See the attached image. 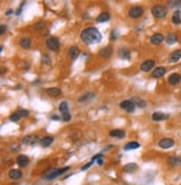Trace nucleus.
I'll return each mask as SVG.
<instances>
[{
  "label": "nucleus",
  "mask_w": 181,
  "mask_h": 185,
  "mask_svg": "<svg viewBox=\"0 0 181 185\" xmlns=\"http://www.w3.org/2000/svg\"><path fill=\"white\" fill-rule=\"evenodd\" d=\"M81 39L84 44L93 45V44L100 43L101 39H102V35L95 27H88L82 31Z\"/></svg>",
  "instance_id": "1"
},
{
  "label": "nucleus",
  "mask_w": 181,
  "mask_h": 185,
  "mask_svg": "<svg viewBox=\"0 0 181 185\" xmlns=\"http://www.w3.org/2000/svg\"><path fill=\"white\" fill-rule=\"evenodd\" d=\"M151 13L153 15V17L154 18H158V19H160V18H163V17H166L167 16V8L163 6H154L152 8V10H151Z\"/></svg>",
  "instance_id": "2"
},
{
  "label": "nucleus",
  "mask_w": 181,
  "mask_h": 185,
  "mask_svg": "<svg viewBox=\"0 0 181 185\" xmlns=\"http://www.w3.org/2000/svg\"><path fill=\"white\" fill-rule=\"evenodd\" d=\"M46 46L47 48L51 51H57L59 49V41L56 37H49L46 40Z\"/></svg>",
  "instance_id": "3"
},
{
  "label": "nucleus",
  "mask_w": 181,
  "mask_h": 185,
  "mask_svg": "<svg viewBox=\"0 0 181 185\" xmlns=\"http://www.w3.org/2000/svg\"><path fill=\"white\" fill-rule=\"evenodd\" d=\"M144 10L142 7L140 6H135V7H132L129 9V16L131 17V18H134V19H137V18H140L142 15H143Z\"/></svg>",
  "instance_id": "4"
},
{
  "label": "nucleus",
  "mask_w": 181,
  "mask_h": 185,
  "mask_svg": "<svg viewBox=\"0 0 181 185\" xmlns=\"http://www.w3.org/2000/svg\"><path fill=\"white\" fill-rule=\"evenodd\" d=\"M120 107L122 109L126 110L127 113H133L134 109H135V103L131 101V99H127V101H124L120 104Z\"/></svg>",
  "instance_id": "5"
},
{
  "label": "nucleus",
  "mask_w": 181,
  "mask_h": 185,
  "mask_svg": "<svg viewBox=\"0 0 181 185\" xmlns=\"http://www.w3.org/2000/svg\"><path fill=\"white\" fill-rule=\"evenodd\" d=\"M154 66H156L154 60L148 59V60H145V61L142 63V65H141V70H142V71H150Z\"/></svg>",
  "instance_id": "6"
},
{
  "label": "nucleus",
  "mask_w": 181,
  "mask_h": 185,
  "mask_svg": "<svg viewBox=\"0 0 181 185\" xmlns=\"http://www.w3.org/2000/svg\"><path fill=\"white\" fill-rule=\"evenodd\" d=\"M175 145V140H171V138H163L159 142V146L161 147V148H170V147H172Z\"/></svg>",
  "instance_id": "7"
},
{
  "label": "nucleus",
  "mask_w": 181,
  "mask_h": 185,
  "mask_svg": "<svg viewBox=\"0 0 181 185\" xmlns=\"http://www.w3.org/2000/svg\"><path fill=\"white\" fill-rule=\"evenodd\" d=\"M16 163L20 167H26V166L29 164V158L26 155H18L17 158H16Z\"/></svg>",
  "instance_id": "8"
},
{
  "label": "nucleus",
  "mask_w": 181,
  "mask_h": 185,
  "mask_svg": "<svg viewBox=\"0 0 181 185\" xmlns=\"http://www.w3.org/2000/svg\"><path fill=\"white\" fill-rule=\"evenodd\" d=\"M150 40H151V44H153V45H160L163 40H164V37H163L162 34H158V32H156V34L151 36Z\"/></svg>",
  "instance_id": "9"
},
{
  "label": "nucleus",
  "mask_w": 181,
  "mask_h": 185,
  "mask_svg": "<svg viewBox=\"0 0 181 185\" xmlns=\"http://www.w3.org/2000/svg\"><path fill=\"white\" fill-rule=\"evenodd\" d=\"M169 118L168 114H163V113H160V112H156L152 115V119L154 121H167Z\"/></svg>",
  "instance_id": "10"
},
{
  "label": "nucleus",
  "mask_w": 181,
  "mask_h": 185,
  "mask_svg": "<svg viewBox=\"0 0 181 185\" xmlns=\"http://www.w3.org/2000/svg\"><path fill=\"white\" fill-rule=\"evenodd\" d=\"M37 142V136L36 135H28L24 137L23 140V144H26V145H32Z\"/></svg>",
  "instance_id": "11"
},
{
  "label": "nucleus",
  "mask_w": 181,
  "mask_h": 185,
  "mask_svg": "<svg viewBox=\"0 0 181 185\" xmlns=\"http://www.w3.org/2000/svg\"><path fill=\"white\" fill-rule=\"evenodd\" d=\"M181 77L179 74H177V73H173V74H171L168 78V82L169 84H171V85H177V84H179L180 82Z\"/></svg>",
  "instance_id": "12"
},
{
  "label": "nucleus",
  "mask_w": 181,
  "mask_h": 185,
  "mask_svg": "<svg viewBox=\"0 0 181 185\" xmlns=\"http://www.w3.org/2000/svg\"><path fill=\"white\" fill-rule=\"evenodd\" d=\"M166 71H167V69H166L164 67H158L156 69L153 70L152 76L154 77V78H160V77H162L163 75H166Z\"/></svg>",
  "instance_id": "13"
},
{
  "label": "nucleus",
  "mask_w": 181,
  "mask_h": 185,
  "mask_svg": "<svg viewBox=\"0 0 181 185\" xmlns=\"http://www.w3.org/2000/svg\"><path fill=\"white\" fill-rule=\"evenodd\" d=\"M54 142V137L53 136H45L40 140V145L43 147H48L50 146V144Z\"/></svg>",
  "instance_id": "14"
},
{
  "label": "nucleus",
  "mask_w": 181,
  "mask_h": 185,
  "mask_svg": "<svg viewBox=\"0 0 181 185\" xmlns=\"http://www.w3.org/2000/svg\"><path fill=\"white\" fill-rule=\"evenodd\" d=\"M68 55L72 59H76V58L78 57V55H80V49H78V47H75V46L70 47L68 50Z\"/></svg>",
  "instance_id": "15"
},
{
  "label": "nucleus",
  "mask_w": 181,
  "mask_h": 185,
  "mask_svg": "<svg viewBox=\"0 0 181 185\" xmlns=\"http://www.w3.org/2000/svg\"><path fill=\"white\" fill-rule=\"evenodd\" d=\"M21 176H23V173L20 170H11L9 172V177L11 179H21Z\"/></svg>",
  "instance_id": "16"
},
{
  "label": "nucleus",
  "mask_w": 181,
  "mask_h": 185,
  "mask_svg": "<svg viewBox=\"0 0 181 185\" xmlns=\"http://www.w3.org/2000/svg\"><path fill=\"white\" fill-rule=\"evenodd\" d=\"M110 136L111 137H118V138H123L125 136V132L122 129H114L110 132Z\"/></svg>",
  "instance_id": "17"
},
{
  "label": "nucleus",
  "mask_w": 181,
  "mask_h": 185,
  "mask_svg": "<svg viewBox=\"0 0 181 185\" xmlns=\"http://www.w3.org/2000/svg\"><path fill=\"white\" fill-rule=\"evenodd\" d=\"M169 164L172 167H175V166L181 165V157H178V156H171L169 158Z\"/></svg>",
  "instance_id": "18"
},
{
  "label": "nucleus",
  "mask_w": 181,
  "mask_h": 185,
  "mask_svg": "<svg viewBox=\"0 0 181 185\" xmlns=\"http://www.w3.org/2000/svg\"><path fill=\"white\" fill-rule=\"evenodd\" d=\"M137 170V164H134V163H130V164H126V165L123 167V171L125 173H133L135 172Z\"/></svg>",
  "instance_id": "19"
},
{
  "label": "nucleus",
  "mask_w": 181,
  "mask_h": 185,
  "mask_svg": "<svg viewBox=\"0 0 181 185\" xmlns=\"http://www.w3.org/2000/svg\"><path fill=\"white\" fill-rule=\"evenodd\" d=\"M46 91H47V94L49 96H51V97H57V96H59L62 94V90L59 89V88H56V87H54V88H48Z\"/></svg>",
  "instance_id": "20"
},
{
  "label": "nucleus",
  "mask_w": 181,
  "mask_h": 185,
  "mask_svg": "<svg viewBox=\"0 0 181 185\" xmlns=\"http://www.w3.org/2000/svg\"><path fill=\"white\" fill-rule=\"evenodd\" d=\"M181 58V50H175L170 55V61L171 63H177Z\"/></svg>",
  "instance_id": "21"
},
{
  "label": "nucleus",
  "mask_w": 181,
  "mask_h": 185,
  "mask_svg": "<svg viewBox=\"0 0 181 185\" xmlns=\"http://www.w3.org/2000/svg\"><path fill=\"white\" fill-rule=\"evenodd\" d=\"M119 56L121 58H123V59H130V58H131V52H130L129 49H126V48H122V49L119 51Z\"/></svg>",
  "instance_id": "22"
},
{
  "label": "nucleus",
  "mask_w": 181,
  "mask_h": 185,
  "mask_svg": "<svg viewBox=\"0 0 181 185\" xmlns=\"http://www.w3.org/2000/svg\"><path fill=\"white\" fill-rule=\"evenodd\" d=\"M108 19H110V15H108V13H101L100 15H99V17L96 18V21L97 22H105V21H108Z\"/></svg>",
  "instance_id": "23"
},
{
  "label": "nucleus",
  "mask_w": 181,
  "mask_h": 185,
  "mask_svg": "<svg viewBox=\"0 0 181 185\" xmlns=\"http://www.w3.org/2000/svg\"><path fill=\"white\" fill-rule=\"evenodd\" d=\"M177 40H178V37H177L175 34H169L167 36V39H166L168 45H173L175 43H177Z\"/></svg>",
  "instance_id": "24"
},
{
  "label": "nucleus",
  "mask_w": 181,
  "mask_h": 185,
  "mask_svg": "<svg viewBox=\"0 0 181 185\" xmlns=\"http://www.w3.org/2000/svg\"><path fill=\"white\" fill-rule=\"evenodd\" d=\"M139 147H140V144L137 142H130L124 146V149L125 151H130V149H137Z\"/></svg>",
  "instance_id": "25"
},
{
  "label": "nucleus",
  "mask_w": 181,
  "mask_h": 185,
  "mask_svg": "<svg viewBox=\"0 0 181 185\" xmlns=\"http://www.w3.org/2000/svg\"><path fill=\"white\" fill-rule=\"evenodd\" d=\"M19 45L21 46L23 48H29L30 47V45H31V41H30V39L29 38H21L20 39V41H19Z\"/></svg>",
  "instance_id": "26"
},
{
  "label": "nucleus",
  "mask_w": 181,
  "mask_h": 185,
  "mask_svg": "<svg viewBox=\"0 0 181 185\" xmlns=\"http://www.w3.org/2000/svg\"><path fill=\"white\" fill-rule=\"evenodd\" d=\"M100 56H102V57H104V58H108L111 56V48H110V47H105V48L101 49Z\"/></svg>",
  "instance_id": "27"
},
{
  "label": "nucleus",
  "mask_w": 181,
  "mask_h": 185,
  "mask_svg": "<svg viewBox=\"0 0 181 185\" xmlns=\"http://www.w3.org/2000/svg\"><path fill=\"white\" fill-rule=\"evenodd\" d=\"M172 21H173V24H175V25H179L181 22L180 11H179V10H177V11L173 13V16H172Z\"/></svg>",
  "instance_id": "28"
},
{
  "label": "nucleus",
  "mask_w": 181,
  "mask_h": 185,
  "mask_svg": "<svg viewBox=\"0 0 181 185\" xmlns=\"http://www.w3.org/2000/svg\"><path fill=\"white\" fill-rule=\"evenodd\" d=\"M59 110H61L62 115L68 113V104H67V102H62V104L59 105Z\"/></svg>",
  "instance_id": "29"
},
{
  "label": "nucleus",
  "mask_w": 181,
  "mask_h": 185,
  "mask_svg": "<svg viewBox=\"0 0 181 185\" xmlns=\"http://www.w3.org/2000/svg\"><path fill=\"white\" fill-rule=\"evenodd\" d=\"M134 101H135V105H137V107H140V108H144L145 106H146V103L145 101L143 99H141V98H134Z\"/></svg>",
  "instance_id": "30"
},
{
  "label": "nucleus",
  "mask_w": 181,
  "mask_h": 185,
  "mask_svg": "<svg viewBox=\"0 0 181 185\" xmlns=\"http://www.w3.org/2000/svg\"><path fill=\"white\" fill-rule=\"evenodd\" d=\"M20 117H21V116L19 115L18 112H16V113H13V114L10 115V121H18L19 119H20Z\"/></svg>",
  "instance_id": "31"
},
{
  "label": "nucleus",
  "mask_w": 181,
  "mask_h": 185,
  "mask_svg": "<svg viewBox=\"0 0 181 185\" xmlns=\"http://www.w3.org/2000/svg\"><path fill=\"white\" fill-rule=\"evenodd\" d=\"M94 96H95V95H94V94H92V93H89V94H87V95H84L83 97H81V98H80V103H83L84 101H88L89 98H93Z\"/></svg>",
  "instance_id": "32"
},
{
  "label": "nucleus",
  "mask_w": 181,
  "mask_h": 185,
  "mask_svg": "<svg viewBox=\"0 0 181 185\" xmlns=\"http://www.w3.org/2000/svg\"><path fill=\"white\" fill-rule=\"evenodd\" d=\"M18 113L21 117H27V116L29 115V112L27 109H20V110H18Z\"/></svg>",
  "instance_id": "33"
},
{
  "label": "nucleus",
  "mask_w": 181,
  "mask_h": 185,
  "mask_svg": "<svg viewBox=\"0 0 181 185\" xmlns=\"http://www.w3.org/2000/svg\"><path fill=\"white\" fill-rule=\"evenodd\" d=\"M42 63H43V64L49 65V64H50V59H49V57H48L47 55H43V57H42Z\"/></svg>",
  "instance_id": "34"
},
{
  "label": "nucleus",
  "mask_w": 181,
  "mask_h": 185,
  "mask_svg": "<svg viewBox=\"0 0 181 185\" xmlns=\"http://www.w3.org/2000/svg\"><path fill=\"white\" fill-rule=\"evenodd\" d=\"M62 119L64 121H70V115H69V113H67V114H63Z\"/></svg>",
  "instance_id": "35"
},
{
  "label": "nucleus",
  "mask_w": 181,
  "mask_h": 185,
  "mask_svg": "<svg viewBox=\"0 0 181 185\" xmlns=\"http://www.w3.org/2000/svg\"><path fill=\"white\" fill-rule=\"evenodd\" d=\"M171 7H181V0H175V2H171L170 3Z\"/></svg>",
  "instance_id": "36"
},
{
  "label": "nucleus",
  "mask_w": 181,
  "mask_h": 185,
  "mask_svg": "<svg viewBox=\"0 0 181 185\" xmlns=\"http://www.w3.org/2000/svg\"><path fill=\"white\" fill-rule=\"evenodd\" d=\"M24 5H25V1H23V2H21V5H20V7H19L18 9L16 10V15H17V16H19V15L21 13V9H23V7H24Z\"/></svg>",
  "instance_id": "37"
},
{
  "label": "nucleus",
  "mask_w": 181,
  "mask_h": 185,
  "mask_svg": "<svg viewBox=\"0 0 181 185\" xmlns=\"http://www.w3.org/2000/svg\"><path fill=\"white\" fill-rule=\"evenodd\" d=\"M93 163H94V161H92V162H89L88 164H86V165H84L83 167H82V171H86L87 168H89V167L92 166V164H93Z\"/></svg>",
  "instance_id": "38"
},
{
  "label": "nucleus",
  "mask_w": 181,
  "mask_h": 185,
  "mask_svg": "<svg viewBox=\"0 0 181 185\" xmlns=\"http://www.w3.org/2000/svg\"><path fill=\"white\" fill-rule=\"evenodd\" d=\"M116 38H118V32L113 30L112 34H111V40H116Z\"/></svg>",
  "instance_id": "39"
},
{
  "label": "nucleus",
  "mask_w": 181,
  "mask_h": 185,
  "mask_svg": "<svg viewBox=\"0 0 181 185\" xmlns=\"http://www.w3.org/2000/svg\"><path fill=\"white\" fill-rule=\"evenodd\" d=\"M6 30H7V26L6 25H1V30H0V34L2 35L4 32L6 31Z\"/></svg>",
  "instance_id": "40"
},
{
  "label": "nucleus",
  "mask_w": 181,
  "mask_h": 185,
  "mask_svg": "<svg viewBox=\"0 0 181 185\" xmlns=\"http://www.w3.org/2000/svg\"><path fill=\"white\" fill-rule=\"evenodd\" d=\"M96 162H97V164H99V165H103V156L99 157V158L96 160Z\"/></svg>",
  "instance_id": "41"
},
{
  "label": "nucleus",
  "mask_w": 181,
  "mask_h": 185,
  "mask_svg": "<svg viewBox=\"0 0 181 185\" xmlns=\"http://www.w3.org/2000/svg\"><path fill=\"white\" fill-rule=\"evenodd\" d=\"M44 26H45V22H39V24H38V25L36 26V29H37V30H39V28H40V27L43 28Z\"/></svg>",
  "instance_id": "42"
},
{
  "label": "nucleus",
  "mask_w": 181,
  "mask_h": 185,
  "mask_svg": "<svg viewBox=\"0 0 181 185\" xmlns=\"http://www.w3.org/2000/svg\"><path fill=\"white\" fill-rule=\"evenodd\" d=\"M51 119H54V121H58V119H59V117L56 116V115H54L53 117H51Z\"/></svg>",
  "instance_id": "43"
},
{
  "label": "nucleus",
  "mask_w": 181,
  "mask_h": 185,
  "mask_svg": "<svg viewBox=\"0 0 181 185\" xmlns=\"http://www.w3.org/2000/svg\"><path fill=\"white\" fill-rule=\"evenodd\" d=\"M11 13H13V10H8V13H7V15L9 16V15H11Z\"/></svg>",
  "instance_id": "44"
}]
</instances>
